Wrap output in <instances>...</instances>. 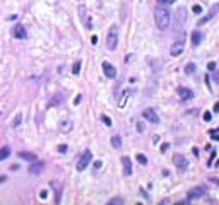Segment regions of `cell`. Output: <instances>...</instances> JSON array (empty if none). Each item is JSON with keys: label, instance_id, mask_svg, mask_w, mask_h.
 Listing matches in <instances>:
<instances>
[{"label": "cell", "instance_id": "obj_34", "mask_svg": "<svg viewBox=\"0 0 219 205\" xmlns=\"http://www.w3.org/2000/svg\"><path fill=\"white\" fill-rule=\"evenodd\" d=\"M212 111H214V113H218V111H219V102H216V104H214V109H212Z\"/></svg>", "mask_w": 219, "mask_h": 205}, {"label": "cell", "instance_id": "obj_31", "mask_svg": "<svg viewBox=\"0 0 219 205\" xmlns=\"http://www.w3.org/2000/svg\"><path fill=\"white\" fill-rule=\"evenodd\" d=\"M81 99H82V96H81V94H77V96H75V99H74V104H75V106H77V104L81 102Z\"/></svg>", "mask_w": 219, "mask_h": 205}, {"label": "cell", "instance_id": "obj_24", "mask_svg": "<svg viewBox=\"0 0 219 205\" xmlns=\"http://www.w3.org/2000/svg\"><path fill=\"white\" fill-rule=\"evenodd\" d=\"M137 161L140 164H147V157L144 156V154H137Z\"/></svg>", "mask_w": 219, "mask_h": 205}, {"label": "cell", "instance_id": "obj_2", "mask_svg": "<svg viewBox=\"0 0 219 205\" xmlns=\"http://www.w3.org/2000/svg\"><path fill=\"white\" fill-rule=\"evenodd\" d=\"M116 46H118V26H111L106 36V48L116 50Z\"/></svg>", "mask_w": 219, "mask_h": 205}, {"label": "cell", "instance_id": "obj_7", "mask_svg": "<svg viewBox=\"0 0 219 205\" xmlns=\"http://www.w3.org/2000/svg\"><path fill=\"white\" fill-rule=\"evenodd\" d=\"M173 163H175V166H176L180 171H187V169H188V161H187L185 156H182V154H175Z\"/></svg>", "mask_w": 219, "mask_h": 205}, {"label": "cell", "instance_id": "obj_9", "mask_svg": "<svg viewBox=\"0 0 219 205\" xmlns=\"http://www.w3.org/2000/svg\"><path fill=\"white\" fill-rule=\"evenodd\" d=\"M205 195V186H195V188H192L190 191H188V200H195V198H200Z\"/></svg>", "mask_w": 219, "mask_h": 205}, {"label": "cell", "instance_id": "obj_14", "mask_svg": "<svg viewBox=\"0 0 219 205\" xmlns=\"http://www.w3.org/2000/svg\"><path fill=\"white\" fill-rule=\"evenodd\" d=\"M72 127H74V125H72L70 120H62V122L58 123V130H60L62 133H68V132L72 130Z\"/></svg>", "mask_w": 219, "mask_h": 205}, {"label": "cell", "instance_id": "obj_30", "mask_svg": "<svg viewBox=\"0 0 219 205\" xmlns=\"http://www.w3.org/2000/svg\"><path fill=\"white\" fill-rule=\"evenodd\" d=\"M207 68H209L211 72H214V70H216V63H214V62H209V65H207Z\"/></svg>", "mask_w": 219, "mask_h": 205}, {"label": "cell", "instance_id": "obj_23", "mask_svg": "<svg viewBox=\"0 0 219 205\" xmlns=\"http://www.w3.org/2000/svg\"><path fill=\"white\" fill-rule=\"evenodd\" d=\"M122 204H123L122 198H111V200L108 202V205H122Z\"/></svg>", "mask_w": 219, "mask_h": 205}, {"label": "cell", "instance_id": "obj_25", "mask_svg": "<svg viewBox=\"0 0 219 205\" xmlns=\"http://www.w3.org/2000/svg\"><path fill=\"white\" fill-rule=\"evenodd\" d=\"M67 150H68V147L65 144H60V145H58V152H60V154H65Z\"/></svg>", "mask_w": 219, "mask_h": 205}, {"label": "cell", "instance_id": "obj_32", "mask_svg": "<svg viewBox=\"0 0 219 205\" xmlns=\"http://www.w3.org/2000/svg\"><path fill=\"white\" fill-rule=\"evenodd\" d=\"M193 12L200 14V12H202V7H200V5H193Z\"/></svg>", "mask_w": 219, "mask_h": 205}, {"label": "cell", "instance_id": "obj_36", "mask_svg": "<svg viewBox=\"0 0 219 205\" xmlns=\"http://www.w3.org/2000/svg\"><path fill=\"white\" fill-rule=\"evenodd\" d=\"M91 43H93V45H96V43H98V38H96V36H93V38H91Z\"/></svg>", "mask_w": 219, "mask_h": 205}, {"label": "cell", "instance_id": "obj_28", "mask_svg": "<svg viewBox=\"0 0 219 205\" xmlns=\"http://www.w3.org/2000/svg\"><path fill=\"white\" fill-rule=\"evenodd\" d=\"M157 2H159L161 5H171V4H173L175 0H157Z\"/></svg>", "mask_w": 219, "mask_h": 205}, {"label": "cell", "instance_id": "obj_4", "mask_svg": "<svg viewBox=\"0 0 219 205\" xmlns=\"http://www.w3.org/2000/svg\"><path fill=\"white\" fill-rule=\"evenodd\" d=\"M183 48H185V34H183V31H180L178 40L173 43V46H171V50H170L171 56H178V55H182Z\"/></svg>", "mask_w": 219, "mask_h": 205}, {"label": "cell", "instance_id": "obj_17", "mask_svg": "<svg viewBox=\"0 0 219 205\" xmlns=\"http://www.w3.org/2000/svg\"><path fill=\"white\" fill-rule=\"evenodd\" d=\"M19 157H21V159H26V161H31V163L36 161V156L31 154V152H19Z\"/></svg>", "mask_w": 219, "mask_h": 205}, {"label": "cell", "instance_id": "obj_12", "mask_svg": "<svg viewBox=\"0 0 219 205\" xmlns=\"http://www.w3.org/2000/svg\"><path fill=\"white\" fill-rule=\"evenodd\" d=\"M122 164H123V176H130L132 174V163H130L129 156L122 157Z\"/></svg>", "mask_w": 219, "mask_h": 205}, {"label": "cell", "instance_id": "obj_18", "mask_svg": "<svg viewBox=\"0 0 219 205\" xmlns=\"http://www.w3.org/2000/svg\"><path fill=\"white\" fill-rule=\"evenodd\" d=\"M10 152H12V150H10V147H2V149H0V161H4V159H7V157L10 156Z\"/></svg>", "mask_w": 219, "mask_h": 205}, {"label": "cell", "instance_id": "obj_3", "mask_svg": "<svg viewBox=\"0 0 219 205\" xmlns=\"http://www.w3.org/2000/svg\"><path fill=\"white\" fill-rule=\"evenodd\" d=\"M79 17H81V20H82V26L91 31V29H93V19H91V14H89L86 5H79Z\"/></svg>", "mask_w": 219, "mask_h": 205}, {"label": "cell", "instance_id": "obj_13", "mask_svg": "<svg viewBox=\"0 0 219 205\" xmlns=\"http://www.w3.org/2000/svg\"><path fill=\"white\" fill-rule=\"evenodd\" d=\"M178 96H180L183 101H188V99L193 97V92H192L188 87H178Z\"/></svg>", "mask_w": 219, "mask_h": 205}, {"label": "cell", "instance_id": "obj_10", "mask_svg": "<svg viewBox=\"0 0 219 205\" xmlns=\"http://www.w3.org/2000/svg\"><path fill=\"white\" fill-rule=\"evenodd\" d=\"M103 72H104V75L108 79H115L116 77V68L111 63H108V62H103Z\"/></svg>", "mask_w": 219, "mask_h": 205}, {"label": "cell", "instance_id": "obj_19", "mask_svg": "<svg viewBox=\"0 0 219 205\" xmlns=\"http://www.w3.org/2000/svg\"><path fill=\"white\" fill-rule=\"evenodd\" d=\"M21 122H22V113H17V115L12 118V123H10V125H12V128H17V127L21 125Z\"/></svg>", "mask_w": 219, "mask_h": 205}, {"label": "cell", "instance_id": "obj_5", "mask_svg": "<svg viewBox=\"0 0 219 205\" xmlns=\"http://www.w3.org/2000/svg\"><path fill=\"white\" fill-rule=\"evenodd\" d=\"M187 9L185 7H180L176 10V19H175V26H176V31H183V26L187 22Z\"/></svg>", "mask_w": 219, "mask_h": 205}, {"label": "cell", "instance_id": "obj_21", "mask_svg": "<svg viewBox=\"0 0 219 205\" xmlns=\"http://www.w3.org/2000/svg\"><path fill=\"white\" fill-rule=\"evenodd\" d=\"M111 145H113L115 149H120V147H122V137H120V135H115L113 138H111Z\"/></svg>", "mask_w": 219, "mask_h": 205}, {"label": "cell", "instance_id": "obj_37", "mask_svg": "<svg viewBox=\"0 0 219 205\" xmlns=\"http://www.w3.org/2000/svg\"><path fill=\"white\" fill-rule=\"evenodd\" d=\"M5 179H7V176H4V174H2V176H0V183H4Z\"/></svg>", "mask_w": 219, "mask_h": 205}, {"label": "cell", "instance_id": "obj_20", "mask_svg": "<svg viewBox=\"0 0 219 205\" xmlns=\"http://www.w3.org/2000/svg\"><path fill=\"white\" fill-rule=\"evenodd\" d=\"M195 70H197L195 63H187V65H185V74L187 75H193L195 74Z\"/></svg>", "mask_w": 219, "mask_h": 205}, {"label": "cell", "instance_id": "obj_16", "mask_svg": "<svg viewBox=\"0 0 219 205\" xmlns=\"http://www.w3.org/2000/svg\"><path fill=\"white\" fill-rule=\"evenodd\" d=\"M41 169H43V163H36V161H34V164L29 168V171H31L33 174H40Z\"/></svg>", "mask_w": 219, "mask_h": 205}, {"label": "cell", "instance_id": "obj_27", "mask_svg": "<svg viewBox=\"0 0 219 205\" xmlns=\"http://www.w3.org/2000/svg\"><path fill=\"white\" fill-rule=\"evenodd\" d=\"M101 120L104 122V125H108V127H111V120H110V118H108L106 115H103V116H101Z\"/></svg>", "mask_w": 219, "mask_h": 205}, {"label": "cell", "instance_id": "obj_35", "mask_svg": "<svg viewBox=\"0 0 219 205\" xmlns=\"http://www.w3.org/2000/svg\"><path fill=\"white\" fill-rule=\"evenodd\" d=\"M168 147H170V145H168V144H163V145H161V150H163V152H164V150L168 149Z\"/></svg>", "mask_w": 219, "mask_h": 205}, {"label": "cell", "instance_id": "obj_11", "mask_svg": "<svg viewBox=\"0 0 219 205\" xmlns=\"http://www.w3.org/2000/svg\"><path fill=\"white\" fill-rule=\"evenodd\" d=\"M14 38H17V40H26L27 38L26 27L22 26V24H15L14 26Z\"/></svg>", "mask_w": 219, "mask_h": 205}, {"label": "cell", "instance_id": "obj_1", "mask_svg": "<svg viewBox=\"0 0 219 205\" xmlns=\"http://www.w3.org/2000/svg\"><path fill=\"white\" fill-rule=\"evenodd\" d=\"M154 20H156L157 29L166 31V29L170 27V22H171V14L168 12V9H164V7H157L156 10H154Z\"/></svg>", "mask_w": 219, "mask_h": 205}, {"label": "cell", "instance_id": "obj_15", "mask_svg": "<svg viewBox=\"0 0 219 205\" xmlns=\"http://www.w3.org/2000/svg\"><path fill=\"white\" fill-rule=\"evenodd\" d=\"M190 38H192V45H193V46H198V45H200V40H202V33H200V31H193Z\"/></svg>", "mask_w": 219, "mask_h": 205}, {"label": "cell", "instance_id": "obj_29", "mask_svg": "<svg viewBox=\"0 0 219 205\" xmlns=\"http://www.w3.org/2000/svg\"><path fill=\"white\" fill-rule=\"evenodd\" d=\"M211 118H212V113L205 111V113H204V120H205V122H211Z\"/></svg>", "mask_w": 219, "mask_h": 205}, {"label": "cell", "instance_id": "obj_26", "mask_svg": "<svg viewBox=\"0 0 219 205\" xmlns=\"http://www.w3.org/2000/svg\"><path fill=\"white\" fill-rule=\"evenodd\" d=\"M211 138L212 140H219V132L218 130H211Z\"/></svg>", "mask_w": 219, "mask_h": 205}, {"label": "cell", "instance_id": "obj_6", "mask_svg": "<svg viewBox=\"0 0 219 205\" xmlns=\"http://www.w3.org/2000/svg\"><path fill=\"white\" fill-rule=\"evenodd\" d=\"M91 161H93V154H91V150H86V152L82 154V157L79 159L77 169H79V171H84V169H86V168L89 166V164H91Z\"/></svg>", "mask_w": 219, "mask_h": 205}, {"label": "cell", "instance_id": "obj_22", "mask_svg": "<svg viewBox=\"0 0 219 205\" xmlns=\"http://www.w3.org/2000/svg\"><path fill=\"white\" fill-rule=\"evenodd\" d=\"M79 72H81V62L77 60V62L74 63V67H72V74H74V75H77Z\"/></svg>", "mask_w": 219, "mask_h": 205}, {"label": "cell", "instance_id": "obj_8", "mask_svg": "<svg viewBox=\"0 0 219 205\" xmlns=\"http://www.w3.org/2000/svg\"><path fill=\"white\" fill-rule=\"evenodd\" d=\"M144 118L147 120L149 123H152V125H157L159 123V116H157V113L154 111L152 108H147V109H144Z\"/></svg>", "mask_w": 219, "mask_h": 205}, {"label": "cell", "instance_id": "obj_33", "mask_svg": "<svg viewBox=\"0 0 219 205\" xmlns=\"http://www.w3.org/2000/svg\"><path fill=\"white\" fill-rule=\"evenodd\" d=\"M101 166H103V163H101V161H96V163H94V169H99Z\"/></svg>", "mask_w": 219, "mask_h": 205}]
</instances>
